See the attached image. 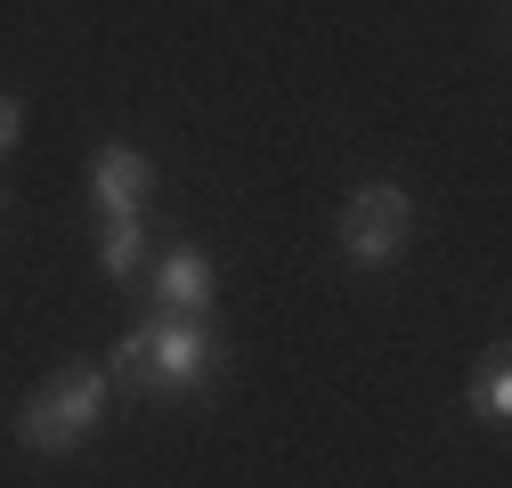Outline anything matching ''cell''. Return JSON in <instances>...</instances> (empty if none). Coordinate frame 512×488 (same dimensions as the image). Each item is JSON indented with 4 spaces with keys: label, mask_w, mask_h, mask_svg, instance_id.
<instances>
[{
    "label": "cell",
    "mask_w": 512,
    "mask_h": 488,
    "mask_svg": "<svg viewBox=\"0 0 512 488\" xmlns=\"http://www.w3.org/2000/svg\"><path fill=\"white\" fill-rule=\"evenodd\" d=\"M407 236H415V204H407V188L374 179V188L350 196V212H342V253H350L358 269L399 261V253H407Z\"/></svg>",
    "instance_id": "cell-3"
},
{
    "label": "cell",
    "mask_w": 512,
    "mask_h": 488,
    "mask_svg": "<svg viewBox=\"0 0 512 488\" xmlns=\"http://www.w3.org/2000/svg\"><path fill=\"white\" fill-rule=\"evenodd\" d=\"M480 415H488V423L512 415V358H504V342L480 358Z\"/></svg>",
    "instance_id": "cell-7"
},
{
    "label": "cell",
    "mask_w": 512,
    "mask_h": 488,
    "mask_svg": "<svg viewBox=\"0 0 512 488\" xmlns=\"http://www.w3.org/2000/svg\"><path fill=\"white\" fill-rule=\"evenodd\" d=\"M212 293H220V277H212L204 253H171V261L155 269V301H163V310H179V318H204Z\"/></svg>",
    "instance_id": "cell-5"
},
{
    "label": "cell",
    "mask_w": 512,
    "mask_h": 488,
    "mask_svg": "<svg viewBox=\"0 0 512 488\" xmlns=\"http://www.w3.org/2000/svg\"><path fill=\"white\" fill-rule=\"evenodd\" d=\"M17 131H25V106H17V98H0V155L17 147Z\"/></svg>",
    "instance_id": "cell-8"
},
{
    "label": "cell",
    "mask_w": 512,
    "mask_h": 488,
    "mask_svg": "<svg viewBox=\"0 0 512 488\" xmlns=\"http://www.w3.org/2000/svg\"><path fill=\"white\" fill-rule=\"evenodd\" d=\"M147 196H155V163H147L139 147H106V155L90 163V204H98L106 220L147 212Z\"/></svg>",
    "instance_id": "cell-4"
},
{
    "label": "cell",
    "mask_w": 512,
    "mask_h": 488,
    "mask_svg": "<svg viewBox=\"0 0 512 488\" xmlns=\"http://www.w3.org/2000/svg\"><path fill=\"white\" fill-rule=\"evenodd\" d=\"M98 261H106V277H114V285H131V277H139V261H147V228H139V212H131V220H106Z\"/></svg>",
    "instance_id": "cell-6"
},
{
    "label": "cell",
    "mask_w": 512,
    "mask_h": 488,
    "mask_svg": "<svg viewBox=\"0 0 512 488\" xmlns=\"http://www.w3.org/2000/svg\"><path fill=\"white\" fill-rule=\"evenodd\" d=\"M106 415V366H74V375L41 383L25 407H17V440L33 456H74L90 440V423Z\"/></svg>",
    "instance_id": "cell-2"
},
{
    "label": "cell",
    "mask_w": 512,
    "mask_h": 488,
    "mask_svg": "<svg viewBox=\"0 0 512 488\" xmlns=\"http://www.w3.org/2000/svg\"><path fill=\"white\" fill-rule=\"evenodd\" d=\"M106 375H131V383H147V391H196V383L220 375V334H212L204 318L163 310V318H147V326H131V334L114 342V366H106Z\"/></svg>",
    "instance_id": "cell-1"
}]
</instances>
